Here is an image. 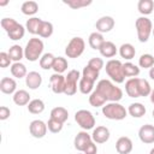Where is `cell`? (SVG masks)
Listing matches in <instances>:
<instances>
[{"label": "cell", "instance_id": "cell-40", "mask_svg": "<svg viewBox=\"0 0 154 154\" xmlns=\"http://www.w3.org/2000/svg\"><path fill=\"white\" fill-rule=\"evenodd\" d=\"M64 4L70 6L71 8L76 10V8H81V7L91 5V0H64Z\"/></svg>", "mask_w": 154, "mask_h": 154}, {"label": "cell", "instance_id": "cell-38", "mask_svg": "<svg viewBox=\"0 0 154 154\" xmlns=\"http://www.w3.org/2000/svg\"><path fill=\"white\" fill-rule=\"evenodd\" d=\"M137 83H138V91H140V96H148L152 93L150 85L148 83V81L143 79V78H137Z\"/></svg>", "mask_w": 154, "mask_h": 154}, {"label": "cell", "instance_id": "cell-37", "mask_svg": "<svg viewBox=\"0 0 154 154\" xmlns=\"http://www.w3.org/2000/svg\"><path fill=\"white\" fill-rule=\"evenodd\" d=\"M52 34H53V24H52L51 22H46V20H43L42 24H41L40 31H38V36L47 38V37L52 36Z\"/></svg>", "mask_w": 154, "mask_h": 154}, {"label": "cell", "instance_id": "cell-10", "mask_svg": "<svg viewBox=\"0 0 154 154\" xmlns=\"http://www.w3.org/2000/svg\"><path fill=\"white\" fill-rule=\"evenodd\" d=\"M91 136L87 132V131H79L76 136H75V140H73V144H75V148L78 150V152H84V149L87 148V146L91 142Z\"/></svg>", "mask_w": 154, "mask_h": 154}, {"label": "cell", "instance_id": "cell-42", "mask_svg": "<svg viewBox=\"0 0 154 154\" xmlns=\"http://www.w3.org/2000/svg\"><path fill=\"white\" fill-rule=\"evenodd\" d=\"M47 128H48V130H49L51 132L58 134V132H60L61 129H63V123H60V122H58V120H55V119L49 118V120H48V123H47Z\"/></svg>", "mask_w": 154, "mask_h": 154}, {"label": "cell", "instance_id": "cell-39", "mask_svg": "<svg viewBox=\"0 0 154 154\" xmlns=\"http://www.w3.org/2000/svg\"><path fill=\"white\" fill-rule=\"evenodd\" d=\"M138 65L143 69H150L154 66V57L152 54H142L138 59Z\"/></svg>", "mask_w": 154, "mask_h": 154}, {"label": "cell", "instance_id": "cell-51", "mask_svg": "<svg viewBox=\"0 0 154 154\" xmlns=\"http://www.w3.org/2000/svg\"><path fill=\"white\" fill-rule=\"evenodd\" d=\"M149 154H154V148L150 149V153H149Z\"/></svg>", "mask_w": 154, "mask_h": 154}, {"label": "cell", "instance_id": "cell-5", "mask_svg": "<svg viewBox=\"0 0 154 154\" xmlns=\"http://www.w3.org/2000/svg\"><path fill=\"white\" fill-rule=\"evenodd\" d=\"M136 31H137V38L140 42H147L152 31H153V24L149 18L147 17H140L135 22Z\"/></svg>", "mask_w": 154, "mask_h": 154}, {"label": "cell", "instance_id": "cell-21", "mask_svg": "<svg viewBox=\"0 0 154 154\" xmlns=\"http://www.w3.org/2000/svg\"><path fill=\"white\" fill-rule=\"evenodd\" d=\"M13 102L18 106H24L30 102V95L26 90L19 89L13 94Z\"/></svg>", "mask_w": 154, "mask_h": 154}, {"label": "cell", "instance_id": "cell-22", "mask_svg": "<svg viewBox=\"0 0 154 154\" xmlns=\"http://www.w3.org/2000/svg\"><path fill=\"white\" fill-rule=\"evenodd\" d=\"M42 19L38 18V17H32V18H29L26 20V30L32 34V35H38V31H40V28H41V24H42Z\"/></svg>", "mask_w": 154, "mask_h": 154}, {"label": "cell", "instance_id": "cell-50", "mask_svg": "<svg viewBox=\"0 0 154 154\" xmlns=\"http://www.w3.org/2000/svg\"><path fill=\"white\" fill-rule=\"evenodd\" d=\"M7 4V1H4V2H0V6H5Z\"/></svg>", "mask_w": 154, "mask_h": 154}, {"label": "cell", "instance_id": "cell-47", "mask_svg": "<svg viewBox=\"0 0 154 154\" xmlns=\"http://www.w3.org/2000/svg\"><path fill=\"white\" fill-rule=\"evenodd\" d=\"M83 153H84V154H96V153H97V147H96L95 142L91 141V142L87 146V148L84 149Z\"/></svg>", "mask_w": 154, "mask_h": 154}, {"label": "cell", "instance_id": "cell-53", "mask_svg": "<svg viewBox=\"0 0 154 154\" xmlns=\"http://www.w3.org/2000/svg\"><path fill=\"white\" fill-rule=\"evenodd\" d=\"M152 32H153V35H154V28H153V31H152Z\"/></svg>", "mask_w": 154, "mask_h": 154}, {"label": "cell", "instance_id": "cell-13", "mask_svg": "<svg viewBox=\"0 0 154 154\" xmlns=\"http://www.w3.org/2000/svg\"><path fill=\"white\" fill-rule=\"evenodd\" d=\"M114 26V19L109 16H103L101 18H99L95 23V28L97 30V32L102 34V32H108L113 29Z\"/></svg>", "mask_w": 154, "mask_h": 154}, {"label": "cell", "instance_id": "cell-3", "mask_svg": "<svg viewBox=\"0 0 154 154\" xmlns=\"http://www.w3.org/2000/svg\"><path fill=\"white\" fill-rule=\"evenodd\" d=\"M102 114L111 120H123L126 117L128 111L118 102H109L102 106Z\"/></svg>", "mask_w": 154, "mask_h": 154}, {"label": "cell", "instance_id": "cell-34", "mask_svg": "<svg viewBox=\"0 0 154 154\" xmlns=\"http://www.w3.org/2000/svg\"><path fill=\"white\" fill-rule=\"evenodd\" d=\"M54 60H55V57H54L52 53H45V54L40 58V66H41L43 70H49V69L53 67Z\"/></svg>", "mask_w": 154, "mask_h": 154}, {"label": "cell", "instance_id": "cell-7", "mask_svg": "<svg viewBox=\"0 0 154 154\" xmlns=\"http://www.w3.org/2000/svg\"><path fill=\"white\" fill-rule=\"evenodd\" d=\"M75 120L85 131L93 129L94 125H95V117L88 109H79V111H77L75 113Z\"/></svg>", "mask_w": 154, "mask_h": 154}, {"label": "cell", "instance_id": "cell-1", "mask_svg": "<svg viewBox=\"0 0 154 154\" xmlns=\"http://www.w3.org/2000/svg\"><path fill=\"white\" fill-rule=\"evenodd\" d=\"M96 90L101 93L107 101H111V102H118L123 97V90L119 87L114 85L108 79L99 81V83L96 84Z\"/></svg>", "mask_w": 154, "mask_h": 154}, {"label": "cell", "instance_id": "cell-46", "mask_svg": "<svg viewBox=\"0 0 154 154\" xmlns=\"http://www.w3.org/2000/svg\"><path fill=\"white\" fill-rule=\"evenodd\" d=\"M10 116H11L10 108L6 107V106H1L0 107V120H6Z\"/></svg>", "mask_w": 154, "mask_h": 154}, {"label": "cell", "instance_id": "cell-4", "mask_svg": "<svg viewBox=\"0 0 154 154\" xmlns=\"http://www.w3.org/2000/svg\"><path fill=\"white\" fill-rule=\"evenodd\" d=\"M106 73L108 75V77H111V79L116 83H123L125 79L124 76V71H123V63L120 60H116V59H111L106 63Z\"/></svg>", "mask_w": 154, "mask_h": 154}, {"label": "cell", "instance_id": "cell-6", "mask_svg": "<svg viewBox=\"0 0 154 154\" xmlns=\"http://www.w3.org/2000/svg\"><path fill=\"white\" fill-rule=\"evenodd\" d=\"M84 48H85V42L82 37H72L65 48V54L67 55V58L75 59L82 55Z\"/></svg>", "mask_w": 154, "mask_h": 154}, {"label": "cell", "instance_id": "cell-30", "mask_svg": "<svg viewBox=\"0 0 154 154\" xmlns=\"http://www.w3.org/2000/svg\"><path fill=\"white\" fill-rule=\"evenodd\" d=\"M11 73L16 78H23V77H26V75H28L25 65L22 64L20 61L19 63H14V64L11 65Z\"/></svg>", "mask_w": 154, "mask_h": 154}, {"label": "cell", "instance_id": "cell-48", "mask_svg": "<svg viewBox=\"0 0 154 154\" xmlns=\"http://www.w3.org/2000/svg\"><path fill=\"white\" fill-rule=\"evenodd\" d=\"M149 77L154 81V66H153V67H150V70H149Z\"/></svg>", "mask_w": 154, "mask_h": 154}, {"label": "cell", "instance_id": "cell-52", "mask_svg": "<svg viewBox=\"0 0 154 154\" xmlns=\"http://www.w3.org/2000/svg\"><path fill=\"white\" fill-rule=\"evenodd\" d=\"M152 116H153V118H154V109H153V112H152Z\"/></svg>", "mask_w": 154, "mask_h": 154}, {"label": "cell", "instance_id": "cell-16", "mask_svg": "<svg viewBox=\"0 0 154 154\" xmlns=\"http://www.w3.org/2000/svg\"><path fill=\"white\" fill-rule=\"evenodd\" d=\"M41 83H42V77H41V75H40L38 72H36V71H30V72L26 75V77H25V84H26L30 89H32V90L37 89V88L41 85Z\"/></svg>", "mask_w": 154, "mask_h": 154}, {"label": "cell", "instance_id": "cell-15", "mask_svg": "<svg viewBox=\"0 0 154 154\" xmlns=\"http://www.w3.org/2000/svg\"><path fill=\"white\" fill-rule=\"evenodd\" d=\"M116 150L119 154H129L132 150V141L126 137V136H122L117 140L116 142Z\"/></svg>", "mask_w": 154, "mask_h": 154}, {"label": "cell", "instance_id": "cell-17", "mask_svg": "<svg viewBox=\"0 0 154 154\" xmlns=\"http://www.w3.org/2000/svg\"><path fill=\"white\" fill-rule=\"evenodd\" d=\"M17 88V83L11 77H4L0 81V90L4 94H14Z\"/></svg>", "mask_w": 154, "mask_h": 154}, {"label": "cell", "instance_id": "cell-33", "mask_svg": "<svg viewBox=\"0 0 154 154\" xmlns=\"http://www.w3.org/2000/svg\"><path fill=\"white\" fill-rule=\"evenodd\" d=\"M22 12L26 16H32L35 14L37 11H38V5L36 1H25L22 4V7H20Z\"/></svg>", "mask_w": 154, "mask_h": 154}, {"label": "cell", "instance_id": "cell-18", "mask_svg": "<svg viewBox=\"0 0 154 154\" xmlns=\"http://www.w3.org/2000/svg\"><path fill=\"white\" fill-rule=\"evenodd\" d=\"M125 91L130 97H141L140 91H138V83H137V77L130 78L125 82Z\"/></svg>", "mask_w": 154, "mask_h": 154}, {"label": "cell", "instance_id": "cell-44", "mask_svg": "<svg viewBox=\"0 0 154 154\" xmlns=\"http://www.w3.org/2000/svg\"><path fill=\"white\" fill-rule=\"evenodd\" d=\"M88 65L97 71H100L102 67H103V60L101 58H91L89 61H88Z\"/></svg>", "mask_w": 154, "mask_h": 154}, {"label": "cell", "instance_id": "cell-36", "mask_svg": "<svg viewBox=\"0 0 154 154\" xmlns=\"http://www.w3.org/2000/svg\"><path fill=\"white\" fill-rule=\"evenodd\" d=\"M52 69L54 70L55 73H60L61 75L67 69V60L65 58H63V57H57L55 60H54V64H53V67Z\"/></svg>", "mask_w": 154, "mask_h": 154}, {"label": "cell", "instance_id": "cell-27", "mask_svg": "<svg viewBox=\"0 0 154 154\" xmlns=\"http://www.w3.org/2000/svg\"><path fill=\"white\" fill-rule=\"evenodd\" d=\"M106 97L101 94V93H99L96 89L94 90V91H91V94H90V96H89V103L93 106V107H100V106H103L105 103H106Z\"/></svg>", "mask_w": 154, "mask_h": 154}, {"label": "cell", "instance_id": "cell-8", "mask_svg": "<svg viewBox=\"0 0 154 154\" xmlns=\"http://www.w3.org/2000/svg\"><path fill=\"white\" fill-rule=\"evenodd\" d=\"M81 73L78 70H71L69 71L67 76L65 77V90L64 94L71 96L75 95L77 91V82L81 79Z\"/></svg>", "mask_w": 154, "mask_h": 154}, {"label": "cell", "instance_id": "cell-20", "mask_svg": "<svg viewBox=\"0 0 154 154\" xmlns=\"http://www.w3.org/2000/svg\"><path fill=\"white\" fill-rule=\"evenodd\" d=\"M51 118L52 119H55L60 123H65L69 118V112L65 107H61V106H58V107H54L52 111H51Z\"/></svg>", "mask_w": 154, "mask_h": 154}, {"label": "cell", "instance_id": "cell-32", "mask_svg": "<svg viewBox=\"0 0 154 154\" xmlns=\"http://www.w3.org/2000/svg\"><path fill=\"white\" fill-rule=\"evenodd\" d=\"M123 71H124V76H125V77H131V78H134V77H136V76L140 75V67L136 66L135 64L130 63V61L123 64Z\"/></svg>", "mask_w": 154, "mask_h": 154}, {"label": "cell", "instance_id": "cell-14", "mask_svg": "<svg viewBox=\"0 0 154 154\" xmlns=\"http://www.w3.org/2000/svg\"><path fill=\"white\" fill-rule=\"evenodd\" d=\"M109 138V130L106 126H96V129L93 130L91 140L95 143H105Z\"/></svg>", "mask_w": 154, "mask_h": 154}, {"label": "cell", "instance_id": "cell-45", "mask_svg": "<svg viewBox=\"0 0 154 154\" xmlns=\"http://www.w3.org/2000/svg\"><path fill=\"white\" fill-rule=\"evenodd\" d=\"M11 61H12V60H11L8 53H6V52H1V53H0V67L5 69V67L10 66Z\"/></svg>", "mask_w": 154, "mask_h": 154}, {"label": "cell", "instance_id": "cell-25", "mask_svg": "<svg viewBox=\"0 0 154 154\" xmlns=\"http://www.w3.org/2000/svg\"><path fill=\"white\" fill-rule=\"evenodd\" d=\"M137 8H138V12L143 14V17L147 14H150L154 10V1L153 0H140L137 4Z\"/></svg>", "mask_w": 154, "mask_h": 154}, {"label": "cell", "instance_id": "cell-19", "mask_svg": "<svg viewBox=\"0 0 154 154\" xmlns=\"http://www.w3.org/2000/svg\"><path fill=\"white\" fill-rule=\"evenodd\" d=\"M99 52H100V54H101L102 57H105V58H112V57H114V55L117 54V47H116V45H114L113 42H111V41H105V42L102 43V46L100 47Z\"/></svg>", "mask_w": 154, "mask_h": 154}, {"label": "cell", "instance_id": "cell-11", "mask_svg": "<svg viewBox=\"0 0 154 154\" xmlns=\"http://www.w3.org/2000/svg\"><path fill=\"white\" fill-rule=\"evenodd\" d=\"M138 137L146 144L154 143V125L152 124L142 125L138 130Z\"/></svg>", "mask_w": 154, "mask_h": 154}, {"label": "cell", "instance_id": "cell-24", "mask_svg": "<svg viewBox=\"0 0 154 154\" xmlns=\"http://www.w3.org/2000/svg\"><path fill=\"white\" fill-rule=\"evenodd\" d=\"M128 112L134 118H141V117H143L146 114V107L140 102H134V103H131L129 106Z\"/></svg>", "mask_w": 154, "mask_h": 154}, {"label": "cell", "instance_id": "cell-26", "mask_svg": "<svg viewBox=\"0 0 154 154\" xmlns=\"http://www.w3.org/2000/svg\"><path fill=\"white\" fill-rule=\"evenodd\" d=\"M89 46L93 48V49H100V47L102 46V43L105 42V38L102 36V34L95 31V32H91L89 35Z\"/></svg>", "mask_w": 154, "mask_h": 154}, {"label": "cell", "instance_id": "cell-54", "mask_svg": "<svg viewBox=\"0 0 154 154\" xmlns=\"http://www.w3.org/2000/svg\"><path fill=\"white\" fill-rule=\"evenodd\" d=\"M77 154H84V153H77Z\"/></svg>", "mask_w": 154, "mask_h": 154}, {"label": "cell", "instance_id": "cell-23", "mask_svg": "<svg viewBox=\"0 0 154 154\" xmlns=\"http://www.w3.org/2000/svg\"><path fill=\"white\" fill-rule=\"evenodd\" d=\"M119 54L122 58L126 60H131L136 54V49L131 43H123L119 47Z\"/></svg>", "mask_w": 154, "mask_h": 154}, {"label": "cell", "instance_id": "cell-35", "mask_svg": "<svg viewBox=\"0 0 154 154\" xmlns=\"http://www.w3.org/2000/svg\"><path fill=\"white\" fill-rule=\"evenodd\" d=\"M99 72H100V71H97V70L90 67L89 65H87V66L83 69V71H82V77H83L84 79H87V81H90V82L95 83V81H96L97 77H99Z\"/></svg>", "mask_w": 154, "mask_h": 154}, {"label": "cell", "instance_id": "cell-28", "mask_svg": "<svg viewBox=\"0 0 154 154\" xmlns=\"http://www.w3.org/2000/svg\"><path fill=\"white\" fill-rule=\"evenodd\" d=\"M28 111L32 114H38L45 111V102L41 99H34L28 103Z\"/></svg>", "mask_w": 154, "mask_h": 154}, {"label": "cell", "instance_id": "cell-29", "mask_svg": "<svg viewBox=\"0 0 154 154\" xmlns=\"http://www.w3.org/2000/svg\"><path fill=\"white\" fill-rule=\"evenodd\" d=\"M7 53H8L10 58H11V60L14 61V63H19L20 59H22L23 55H24V51H23V48H22L19 45H13V46H11Z\"/></svg>", "mask_w": 154, "mask_h": 154}, {"label": "cell", "instance_id": "cell-12", "mask_svg": "<svg viewBox=\"0 0 154 154\" xmlns=\"http://www.w3.org/2000/svg\"><path fill=\"white\" fill-rule=\"evenodd\" d=\"M51 89L55 94H63L65 90V77L60 73H54L49 78Z\"/></svg>", "mask_w": 154, "mask_h": 154}, {"label": "cell", "instance_id": "cell-31", "mask_svg": "<svg viewBox=\"0 0 154 154\" xmlns=\"http://www.w3.org/2000/svg\"><path fill=\"white\" fill-rule=\"evenodd\" d=\"M24 34H25V29H24V26H23L22 24H19V23H17V24L7 32L8 37H10L11 40H13V41L20 40V38L24 36Z\"/></svg>", "mask_w": 154, "mask_h": 154}, {"label": "cell", "instance_id": "cell-49", "mask_svg": "<svg viewBox=\"0 0 154 154\" xmlns=\"http://www.w3.org/2000/svg\"><path fill=\"white\" fill-rule=\"evenodd\" d=\"M150 102L154 103V89H153L152 93H150Z\"/></svg>", "mask_w": 154, "mask_h": 154}, {"label": "cell", "instance_id": "cell-2", "mask_svg": "<svg viewBox=\"0 0 154 154\" xmlns=\"http://www.w3.org/2000/svg\"><path fill=\"white\" fill-rule=\"evenodd\" d=\"M43 51V42L41 38L32 37L28 41L25 48H24V57L28 61H36L38 58H41Z\"/></svg>", "mask_w": 154, "mask_h": 154}, {"label": "cell", "instance_id": "cell-43", "mask_svg": "<svg viewBox=\"0 0 154 154\" xmlns=\"http://www.w3.org/2000/svg\"><path fill=\"white\" fill-rule=\"evenodd\" d=\"M17 23H18V22H17L16 19H13V18H2V19H1V26H2V29H4L6 32H8Z\"/></svg>", "mask_w": 154, "mask_h": 154}, {"label": "cell", "instance_id": "cell-9", "mask_svg": "<svg viewBox=\"0 0 154 154\" xmlns=\"http://www.w3.org/2000/svg\"><path fill=\"white\" fill-rule=\"evenodd\" d=\"M47 129H48L47 128V124L43 123L40 119L32 120L30 123V125H29V131H30L31 136L35 137V138H42V137H45V135L47 134Z\"/></svg>", "mask_w": 154, "mask_h": 154}, {"label": "cell", "instance_id": "cell-41", "mask_svg": "<svg viewBox=\"0 0 154 154\" xmlns=\"http://www.w3.org/2000/svg\"><path fill=\"white\" fill-rule=\"evenodd\" d=\"M78 88H79V91H81L82 94H85V95H87V94H90V93H91V90H93V88H94V83L90 82V81L84 79L83 77H81Z\"/></svg>", "mask_w": 154, "mask_h": 154}]
</instances>
